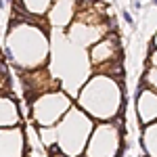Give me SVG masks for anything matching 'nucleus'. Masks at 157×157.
I'll use <instances>...</instances> for the list:
<instances>
[{"label":"nucleus","mask_w":157,"mask_h":157,"mask_svg":"<svg viewBox=\"0 0 157 157\" xmlns=\"http://www.w3.org/2000/svg\"><path fill=\"white\" fill-rule=\"evenodd\" d=\"M19 52V57L13 61L17 69H38L46 63L48 57V38L42 29H38L36 23L27 21H13L9 32V46L4 48V55L13 59V55Z\"/></svg>","instance_id":"obj_1"},{"label":"nucleus","mask_w":157,"mask_h":157,"mask_svg":"<svg viewBox=\"0 0 157 157\" xmlns=\"http://www.w3.org/2000/svg\"><path fill=\"white\" fill-rule=\"evenodd\" d=\"M124 90L117 80L109 75H97L80 94V105L97 120H113L117 111H124Z\"/></svg>","instance_id":"obj_2"},{"label":"nucleus","mask_w":157,"mask_h":157,"mask_svg":"<svg viewBox=\"0 0 157 157\" xmlns=\"http://www.w3.org/2000/svg\"><path fill=\"white\" fill-rule=\"evenodd\" d=\"M90 130H92V121L88 120L82 111L71 109L63 117V128L57 134V140L61 143L59 151L65 157H78L86 149Z\"/></svg>","instance_id":"obj_3"},{"label":"nucleus","mask_w":157,"mask_h":157,"mask_svg":"<svg viewBox=\"0 0 157 157\" xmlns=\"http://www.w3.org/2000/svg\"><path fill=\"white\" fill-rule=\"evenodd\" d=\"M120 130L115 124L98 126L86 143V157H115L120 149Z\"/></svg>","instance_id":"obj_4"},{"label":"nucleus","mask_w":157,"mask_h":157,"mask_svg":"<svg viewBox=\"0 0 157 157\" xmlns=\"http://www.w3.org/2000/svg\"><path fill=\"white\" fill-rule=\"evenodd\" d=\"M71 107V101L63 92H46L34 103V117L40 121V126L48 128L57 120H61L63 113H67Z\"/></svg>","instance_id":"obj_5"},{"label":"nucleus","mask_w":157,"mask_h":157,"mask_svg":"<svg viewBox=\"0 0 157 157\" xmlns=\"http://www.w3.org/2000/svg\"><path fill=\"white\" fill-rule=\"evenodd\" d=\"M117 59H120V42H117L115 34L105 36L97 46H92V50H90V63L97 69L109 67L113 61H117Z\"/></svg>","instance_id":"obj_6"},{"label":"nucleus","mask_w":157,"mask_h":157,"mask_svg":"<svg viewBox=\"0 0 157 157\" xmlns=\"http://www.w3.org/2000/svg\"><path fill=\"white\" fill-rule=\"evenodd\" d=\"M136 111L140 115L143 124H151L157 120V92L149 88H140V92L136 94Z\"/></svg>","instance_id":"obj_7"},{"label":"nucleus","mask_w":157,"mask_h":157,"mask_svg":"<svg viewBox=\"0 0 157 157\" xmlns=\"http://www.w3.org/2000/svg\"><path fill=\"white\" fill-rule=\"evenodd\" d=\"M23 136L19 130H2L0 132V157H21Z\"/></svg>","instance_id":"obj_8"},{"label":"nucleus","mask_w":157,"mask_h":157,"mask_svg":"<svg viewBox=\"0 0 157 157\" xmlns=\"http://www.w3.org/2000/svg\"><path fill=\"white\" fill-rule=\"evenodd\" d=\"M73 6H75V0H55L52 6H50V21L57 25H65L71 21L73 17Z\"/></svg>","instance_id":"obj_9"},{"label":"nucleus","mask_w":157,"mask_h":157,"mask_svg":"<svg viewBox=\"0 0 157 157\" xmlns=\"http://www.w3.org/2000/svg\"><path fill=\"white\" fill-rule=\"evenodd\" d=\"M17 124V107L11 98L0 97V126H15Z\"/></svg>","instance_id":"obj_10"},{"label":"nucleus","mask_w":157,"mask_h":157,"mask_svg":"<svg viewBox=\"0 0 157 157\" xmlns=\"http://www.w3.org/2000/svg\"><path fill=\"white\" fill-rule=\"evenodd\" d=\"M55 0H21V9L25 15H44L48 13Z\"/></svg>","instance_id":"obj_11"},{"label":"nucleus","mask_w":157,"mask_h":157,"mask_svg":"<svg viewBox=\"0 0 157 157\" xmlns=\"http://www.w3.org/2000/svg\"><path fill=\"white\" fill-rule=\"evenodd\" d=\"M145 82H147L149 86H151V88H155V90H157V67H151V69L147 71Z\"/></svg>","instance_id":"obj_12"},{"label":"nucleus","mask_w":157,"mask_h":157,"mask_svg":"<svg viewBox=\"0 0 157 157\" xmlns=\"http://www.w3.org/2000/svg\"><path fill=\"white\" fill-rule=\"evenodd\" d=\"M11 86H9V75H6V69H4V65L0 63V92H4V90H9Z\"/></svg>","instance_id":"obj_13"},{"label":"nucleus","mask_w":157,"mask_h":157,"mask_svg":"<svg viewBox=\"0 0 157 157\" xmlns=\"http://www.w3.org/2000/svg\"><path fill=\"white\" fill-rule=\"evenodd\" d=\"M124 21H126V23H130V25L134 23V21H132V15H130L128 11H124Z\"/></svg>","instance_id":"obj_14"},{"label":"nucleus","mask_w":157,"mask_h":157,"mask_svg":"<svg viewBox=\"0 0 157 157\" xmlns=\"http://www.w3.org/2000/svg\"><path fill=\"white\" fill-rule=\"evenodd\" d=\"M132 9H134V11H140V9H143L140 0H134V2H132Z\"/></svg>","instance_id":"obj_15"},{"label":"nucleus","mask_w":157,"mask_h":157,"mask_svg":"<svg viewBox=\"0 0 157 157\" xmlns=\"http://www.w3.org/2000/svg\"><path fill=\"white\" fill-rule=\"evenodd\" d=\"M151 65H153V67H157V50L151 55Z\"/></svg>","instance_id":"obj_16"},{"label":"nucleus","mask_w":157,"mask_h":157,"mask_svg":"<svg viewBox=\"0 0 157 157\" xmlns=\"http://www.w3.org/2000/svg\"><path fill=\"white\" fill-rule=\"evenodd\" d=\"M0 9H4V0H0Z\"/></svg>","instance_id":"obj_17"},{"label":"nucleus","mask_w":157,"mask_h":157,"mask_svg":"<svg viewBox=\"0 0 157 157\" xmlns=\"http://www.w3.org/2000/svg\"><path fill=\"white\" fill-rule=\"evenodd\" d=\"M153 44H155V46H157V36H155V38H153Z\"/></svg>","instance_id":"obj_18"},{"label":"nucleus","mask_w":157,"mask_h":157,"mask_svg":"<svg viewBox=\"0 0 157 157\" xmlns=\"http://www.w3.org/2000/svg\"><path fill=\"white\" fill-rule=\"evenodd\" d=\"M153 4H157V0H153Z\"/></svg>","instance_id":"obj_19"}]
</instances>
